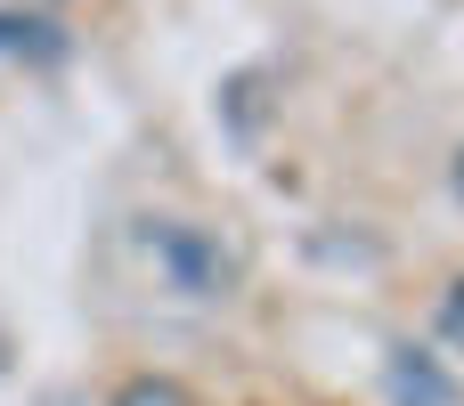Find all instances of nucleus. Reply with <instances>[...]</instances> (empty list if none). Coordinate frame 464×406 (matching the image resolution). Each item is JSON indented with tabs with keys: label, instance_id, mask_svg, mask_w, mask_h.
<instances>
[{
	"label": "nucleus",
	"instance_id": "f257e3e1",
	"mask_svg": "<svg viewBox=\"0 0 464 406\" xmlns=\"http://www.w3.org/2000/svg\"><path fill=\"white\" fill-rule=\"evenodd\" d=\"M139 252L155 269V285L188 309H228L245 293V252L212 228V220H188V212H147L139 220Z\"/></svg>",
	"mask_w": 464,
	"mask_h": 406
},
{
	"label": "nucleus",
	"instance_id": "7ed1b4c3",
	"mask_svg": "<svg viewBox=\"0 0 464 406\" xmlns=\"http://www.w3.org/2000/svg\"><path fill=\"white\" fill-rule=\"evenodd\" d=\"M65 49H73V33L57 24V16H41V8H0V57L8 65H65Z\"/></svg>",
	"mask_w": 464,
	"mask_h": 406
},
{
	"label": "nucleus",
	"instance_id": "f03ea898",
	"mask_svg": "<svg viewBox=\"0 0 464 406\" xmlns=\"http://www.w3.org/2000/svg\"><path fill=\"white\" fill-rule=\"evenodd\" d=\"M383 399L392 406H464V382L449 358H432L424 342H392L383 350Z\"/></svg>",
	"mask_w": 464,
	"mask_h": 406
},
{
	"label": "nucleus",
	"instance_id": "423d86ee",
	"mask_svg": "<svg viewBox=\"0 0 464 406\" xmlns=\"http://www.w3.org/2000/svg\"><path fill=\"white\" fill-rule=\"evenodd\" d=\"M449 195H457V203H464V146H457V155H449Z\"/></svg>",
	"mask_w": 464,
	"mask_h": 406
},
{
	"label": "nucleus",
	"instance_id": "20e7f679",
	"mask_svg": "<svg viewBox=\"0 0 464 406\" xmlns=\"http://www.w3.org/2000/svg\"><path fill=\"white\" fill-rule=\"evenodd\" d=\"M106 406H188V391H179L171 374H130V382H114Z\"/></svg>",
	"mask_w": 464,
	"mask_h": 406
},
{
	"label": "nucleus",
	"instance_id": "39448f33",
	"mask_svg": "<svg viewBox=\"0 0 464 406\" xmlns=\"http://www.w3.org/2000/svg\"><path fill=\"white\" fill-rule=\"evenodd\" d=\"M432 334H440V350H457V358H464V269L440 285V301H432Z\"/></svg>",
	"mask_w": 464,
	"mask_h": 406
},
{
	"label": "nucleus",
	"instance_id": "0eeeda50",
	"mask_svg": "<svg viewBox=\"0 0 464 406\" xmlns=\"http://www.w3.org/2000/svg\"><path fill=\"white\" fill-rule=\"evenodd\" d=\"M24 8H57V0H24Z\"/></svg>",
	"mask_w": 464,
	"mask_h": 406
}]
</instances>
